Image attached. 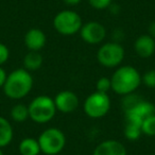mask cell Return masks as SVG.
Instances as JSON below:
<instances>
[{"instance_id": "cell-5", "label": "cell", "mask_w": 155, "mask_h": 155, "mask_svg": "<svg viewBox=\"0 0 155 155\" xmlns=\"http://www.w3.org/2000/svg\"><path fill=\"white\" fill-rule=\"evenodd\" d=\"M83 26L82 18L77 12L71 10L61 11L54 16L53 27L55 31L64 36H71L80 32Z\"/></svg>"}, {"instance_id": "cell-19", "label": "cell", "mask_w": 155, "mask_h": 155, "mask_svg": "<svg viewBox=\"0 0 155 155\" xmlns=\"http://www.w3.org/2000/svg\"><path fill=\"white\" fill-rule=\"evenodd\" d=\"M142 134L149 137L155 136V114L146 118L141 123Z\"/></svg>"}, {"instance_id": "cell-17", "label": "cell", "mask_w": 155, "mask_h": 155, "mask_svg": "<svg viewBox=\"0 0 155 155\" xmlns=\"http://www.w3.org/2000/svg\"><path fill=\"white\" fill-rule=\"evenodd\" d=\"M123 134H124V137L127 140L135 141V140L139 139L140 136L142 135L141 125L135 122H131V121H125Z\"/></svg>"}, {"instance_id": "cell-1", "label": "cell", "mask_w": 155, "mask_h": 155, "mask_svg": "<svg viewBox=\"0 0 155 155\" xmlns=\"http://www.w3.org/2000/svg\"><path fill=\"white\" fill-rule=\"evenodd\" d=\"M34 80L28 70L22 67L17 68L7 75L2 89L5 95L12 100H19L32 91Z\"/></svg>"}, {"instance_id": "cell-9", "label": "cell", "mask_w": 155, "mask_h": 155, "mask_svg": "<svg viewBox=\"0 0 155 155\" xmlns=\"http://www.w3.org/2000/svg\"><path fill=\"white\" fill-rule=\"evenodd\" d=\"M155 114V105L152 102L148 100H140L136 105H134L132 108L125 110L124 117L125 121H131L141 125L142 121L148 117Z\"/></svg>"}, {"instance_id": "cell-12", "label": "cell", "mask_w": 155, "mask_h": 155, "mask_svg": "<svg viewBox=\"0 0 155 155\" xmlns=\"http://www.w3.org/2000/svg\"><path fill=\"white\" fill-rule=\"evenodd\" d=\"M93 155H127V149L120 141L107 139L100 142L94 150Z\"/></svg>"}, {"instance_id": "cell-15", "label": "cell", "mask_w": 155, "mask_h": 155, "mask_svg": "<svg viewBox=\"0 0 155 155\" xmlns=\"http://www.w3.org/2000/svg\"><path fill=\"white\" fill-rule=\"evenodd\" d=\"M14 131L10 121L5 117L0 116V148L9 146L13 140Z\"/></svg>"}, {"instance_id": "cell-14", "label": "cell", "mask_w": 155, "mask_h": 155, "mask_svg": "<svg viewBox=\"0 0 155 155\" xmlns=\"http://www.w3.org/2000/svg\"><path fill=\"white\" fill-rule=\"evenodd\" d=\"M44 63V58L39 51H29L26 55L24 56V68L26 70H28L29 72L32 71H36L38 69H41V67L43 66Z\"/></svg>"}, {"instance_id": "cell-23", "label": "cell", "mask_w": 155, "mask_h": 155, "mask_svg": "<svg viewBox=\"0 0 155 155\" xmlns=\"http://www.w3.org/2000/svg\"><path fill=\"white\" fill-rule=\"evenodd\" d=\"M10 58V50L5 44L0 43V66L8 62Z\"/></svg>"}, {"instance_id": "cell-6", "label": "cell", "mask_w": 155, "mask_h": 155, "mask_svg": "<svg viewBox=\"0 0 155 155\" xmlns=\"http://www.w3.org/2000/svg\"><path fill=\"white\" fill-rule=\"evenodd\" d=\"M124 55V49L118 41H110L100 46L97 52V60L103 67L115 68L123 62Z\"/></svg>"}, {"instance_id": "cell-3", "label": "cell", "mask_w": 155, "mask_h": 155, "mask_svg": "<svg viewBox=\"0 0 155 155\" xmlns=\"http://www.w3.org/2000/svg\"><path fill=\"white\" fill-rule=\"evenodd\" d=\"M28 108L30 119L39 124L50 122L58 112L54 100L46 95L35 97L28 105Z\"/></svg>"}, {"instance_id": "cell-11", "label": "cell", "mask_w": 155, "mask_h": 155, "mask_svg": "<svg viewBox=\"0 0 155 155\" xmlns=\"http://www.w3.org/2000/svg\"><path fill=\"white\" fill-rule=\"evenodd\" d=\"M47 37L44 31L37 28H32L25 34L24 43L29 51H41L46 46Z\"/></svg>"}, {"instance_id": "cell-18", "label": "cell", "mask_w": 155, "mask_h": 155, "mask_svg": "<svg viewBox=\"0 0 155 155\" xmlns=\"http://www.w3.org/2000/svg\"><path fill=\"white\" fill-rule=\"evenodd\" d=\"M11 118L13 119L15 122L22 123L27 120L30 119L29 117V108L27 105L22 103H17L11 108Z\"/></svg>"}, {"instance_id": "cell-10", "label": "cell", "mask_w": 155, "mask_h": 155, "mask_svg": "<svg viewBox=\"0 0 155 155\" xmlns=\"http://www.w3.org/2000/svg\"><path fill=\"white\" fill-rule=\"evenodd\" d=\"M53 100L56 110L63 114H71L79 107L80 104L78 95L71 91H60Z\"/></svg>"}, {"instance_id": "cell-21", "label": "cell", "mask_w": 155, "mask_h": 155, "mask_svg": "<svg viewBox=\"0 0 155 155\" xmlns=\"http://www.w3.org/2000/svg\"><path fill=\"white\" fill-rule=\"evenodd\" d=\"M97 91L100 93H105L107 94L108 91L112 89V82H110V78L107 77H102L97 81Z\"/></svg>"}, {"instance_id": "cell-27", "label": "cell", "mask_w": 155, "mask_h": 155, "mask_svg": "<svg viewBox=\"0 0 155 155\" xmlns=\"http://www.w3.org/2000/svg\"><path fill=\"white\" fill-rule=\"evenodd\" d=\"M0 155H5V154H3V152H2V150H1V148H0Z\"/></svg>"}, {"instance_id": "cell-8", "label": "cell", "mask_w": 155, "mask_h": 155, "mask_svg": "<svg viewBox=\"0 0 155 155\" xmlns=\"http://www.w3.org/2000/svg\"><path fill=\"white\" fill-rule=\"evenodd\" d=\"M81 38L89 45H99L106 36L105 27L98 21H88L83 24L80 30Z\"/></svg>"}, {"instance_id": "cell-4", "label": "cell", "mask_w": 155, "mask_h": 155, "mask_svg": "<svg viewBox=\"0 0 155 155\" xmlns=\"http://www.w3.org/2000/svg\"><path fill=\"white\" fill-rule=\"evenodd\" d=\"M41 153L46 155H58L66 146V136L58 127H49L41 133L37 138Z\"/></svg>"}, {"instance_id": "cell-20", "label": "cell", "mask_w": 155, "mask_h": 155, "mask_svg": "<svg viewBox=\"0 0 155 155\" xmlns=\"http://www.w3.org/2000/svg\"><path fill=\"white\" fill-rule=\"evenodd\" d=\"M141 83L148 88H155V69H151L141 75Z\"/></svg>"}, {"instance_id": "cell-22", "label": "cell", "mask_w": 155, "mask_h": 155, "mask_svg": "<svg viewBox=\"0 0 155 155\" xmlns=\"http://www.w3.org/2000/svg\"><path fill=\"white\" fill-rule=\"evenodd\" d=\"M88 3L96 10H104L112 5V0H88Z\"/></svg>"}, {"instance_id": "cell-2", "label": "cell", "mask_w": 155, "mask_h": 155, "mask_svg": "<svg viewBox=\"0 0 155 155\" xmlns=\"http://www.w3.org/2000/svg\"><path fill=\"white\" fill-rule=\"evenodd\" d=\"M112 91L120 96L133 94L141 84V74L133 66H120L114 71L112 78Z\"/></svg>"}, {"instance_id": "cell-16", "label": "cell", "mask_w": 155, "mask_h": 155, "mask_svg": "<svg viewBox=\"0 0 155 155\" xmlns=\"http://www.w3.org/2000/svg\"><path fill=\"white\" fill-rule=\"evenodd\" d=\"M18 150L20 155H39L41 152L38 140L32 137L24 138L18 146Z\"/></svg>"}, {"instance_id": "cell-24", "label": "cell", "mask_w": 155, "mask_h": 155, "mask_svg": "<svg viewBox=\"0 0 155 155\" xmlns=\"http://www.w3.org/2000/svg\"><path fill=\"white\" fill-rule=\"evenodd\" d=\"M7 72L5 71V69L2 68V66H0V88H2L5 85V79H7Z\"/></svg>"}, {"instance_id": "cell-25", "label": "cell", "mask_w": 155, "mask_h": 155, "mask_svg": "<svg viewBox=\"0 0 155 155\" xmlns=\"http://www.w3.org/2000/svg\"><path fill=\"white\" fill-rule=\"evenodd\" d=\"M148 34L150 35L151 37L155 39V20L152 21L150 25H149V28H148Z\"/></svg>"}, {"instance_id": "cell-7", "label": "cell", "mask_w": 155, "mask_h": 155, "mask_svg": "<svg viewBox=\"0 0 155 155\" xmlns=\"http://www.w3.org/2000/svg\"><path fill=\"white\" fill-rule=\"evenodd\" d=\"M83 110L89 118H102L110 110V96L105 93L96 91L85 99L83 103Z\"/></svg>"}, {"instance_id": "cell-26", "label": "cell", "mask_w": 155, "mask_h": 155, "mask_svg": "<svg viewBox=\"0 0 155 155\" xmlns=\"http://www.w3.org/2000/svg\"><path fill=\"white\" fill-rule=\"evenodd\" d=\"M63 1H64V3L66 5H69V7H74V5H80L82 0H63Z\"/></svg>"}, {"instance_id": "cell-13", "label": "cell", "mask_w": 155, "mask_h": 155, "mask_svg": "<svg viewBox=\"0 0 155 155\" xmlns=\"http://www.w3.org/2000/svg\"><path fill=\"white\" fill-rule=\"evenodd\" d=\"M134 50L140 58H150L155 52V39L149 34L140 35L134 41Z\"/></svg>"}]
</instances>
